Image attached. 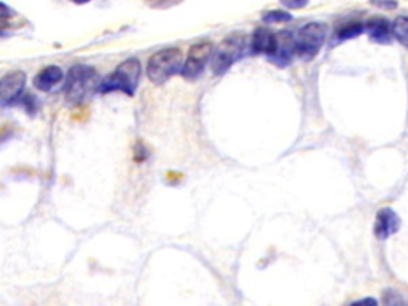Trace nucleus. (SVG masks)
<instances>
[{"mask_svg":"<svg viewBox=\"0 0 408 306\" xmlns=\"http://www.w3.org/2000/svg\"><path fill=\"white\" fill-rule=\"evenodd\" d=\"M141 63L136 58L126 59L125 63L118 65L117 70L107 75L97 86V91L108 93V91H123L125 94L133 96L136 93L139 79H141Z\"/></svg>","mask_w":408,"mask_h":306,"instance_id":"f257e3e1","label":"nucleus"},{"mask_svg":"<svg viewBox=\"0 0 408 306\" xmlns=\"http://www.w3.org/2000/svg\"><path fill=\"white\" fill-rule=\"evenodd\" d=\"M96 81L97 74L95 69L84 64L74 65L66 76L64 93L67 102L69 104H80L91 93V90L97 88Z\"/></svg>","mask_w":408,"mask_h":306,"instance_id":"f03ea898","label":"nucleus"},{"mask_svg":"<svg viewBox=\"0 0 408 306\" xmlns=\"http://www.w3.org/2000/svg\"><path fill=\"white\" fill-rule=\"evenodd\" d=\"M184 54L177 48H168L155 53L147 65V75L153 83L162 85L182 70Z\"/></svg>","mask_w":408,"mask_h":306,"instance_id":"7ed1b4c3","label":"nucleus"},{"mask_svg":"<svg viewBox=\"0 0 408 306\" xmlns=\"http://www.w3.org/2000/svg\"><path fill=\"white\" fill-rule=\"evenodd\" d=\"M246 53V37L242 34H231L215 48L213 53V68L214 75H224L237 59H241Z\"/></svg>","mask_w":408,"mask_h":306,"instance_id":"20e7f679","label":"nucleus"},{"mask_svg":"<svg viewBox=\"0 0 408 306\" xmlns=\"http://www.w3.org/2000/svg\"><path fill=\"white\" fill-rule=\"evenodd\" d=\"M327 37V28L322 23H309L300 29L295 39V53L303 61L316 58Z\"/></svg>","mask_w":408,"mask_h":306,"instance_id":"39448f33","label":"nucleus"},{"mask_svg":"<svg viewBox=\"0 0 408 306\" xmlns=\"http://www.w3.org/2000/svg\"><path fill=\"white\" fill-rule=\"evenodd\" d=\"M211 56H213V43L209 42H200L193 45L188 51L187 59H185V64L182 65V75L187 80H195L198 79L203 72L206 64L209 63Z\"/></svg>","mask_w":408,"mask_h":306,"instance_id":"423d86ee","label":"nucleus"},{"mask_svg":"<svg viewBox=\"0 0 408 306\" xmlns=\"http://www.w3.org/2000/svg\"><path fill=\"white\" fill-rule=\"evenodd\" d=\"M26 86V74L13 72L5 75L0 80V105L12 104L13 101L19 98Z\"/></svg>","mask_w":408,"mask_h":306,"instance_id":"0eeeda50","label":"nucleus"},{"mask_svg":"<svg viewBox=\"0 0 408 306\" xmlns=\"http://www.w3.org/2000/svg\"><path fill=\"white\" fill-rule=\"evenodd\" d=\"M293 53H295V39H292V34L286 32V30L278 32L276 48L275 53L270 56V59L284 68V65H289V63H291Z\"/></svg>","mask_w":408,"mask_h":306,"instance_id":"6e6552de","label":"nucleus"},{"mask_svg":"<svg viewBox=\"0 0 408 306\" xmlns=\"http://www.w3.org/2000/svg\"><path fill=\"white\" fill-rule=\"evenodd\" d=\"M400 228V218L397 214L392 211L389 207L381 209L376 216V222H375V234L380 239H386L389 238L391 234L397 233V229Z\"/></svg>","mask_w":408,"mask_h":306,"instance_id":"1a4fd4ad","label":"nucleus"},{"mask_svg":"<svg viewBox=\"0 0 408 306\" xmlns=\"http://www.w3.org/2000/svg\"><path fill=\"white\" fill-rule=\"evenodd\" d=\"M251 48L255 54H268L271 56L276 48V34L268 28L255 29L251 40Z\"/></svg>","mask_w":408,"mask_h":306,"instance_id":"9d476101","label":"nucleus"},{"mask_svg":"<svg viewBox=\"0 0 408 306\" xmlns=\"http://www.w3.org/2000/svg\"><path fill=\"white\" fill-rule=\"evenodd\" d=\"M364 30H367V34H369L371 40H375V42H378V43H389L391 42L392 26L386 18H381V17L370 18L369 21L365 23Z\"/></svg>","mask_w":408,"mask_h":306,"instance_id":"9b49d317","label":"nucleus"},{"mask_svg":"<svg viewBox=\"0 0 408 306\" xmlns=\"http://www.w3.org/2000/svg\"><path fill=\"white\" fill-rule=\"evenodd\" d=\"M61 80H63V70H61L58 65H48V68H45L42 72L35 76L34 85L35 88L48 91L53 88V86L58 85Z\"/></svg>","mask_w":408,"mask_h":306,"instance_id":"f8f14e48","label":"nucleus"},{"mask_svg":"<svg viewBox=\"0 0 408 306\" xmlns=\"http://www.w3.org/2000/svg\"><path fill=\"white\" fill-rule=\"evenodd\" d=\"M392 35L408 48V17H399L392 24Z\"/></svg>","mask_w":408,"mask_h":306,"instance_id":"ddd939ff","label":"nucleus"},{"mask_svg":"<svg viewBox=\"0 0 408 306\" xmlns=\"http://www.w3.org/2000/svg\"><path fill=\"white\" fill-rule=\"evenodd\" d=\"M364 32V24L360 23H349L342 26L337 30V39L338 40H348V39H354L358 37L359 34Z\"/></svg>","mask_w":408,"mask_h":306,"instance_id":"4468645a","label":"nucleus"},{"mask_svg":"<svg viewBox=\"0 0 408 306\" xmlns=\"http://www.w3.org/2000/svg\"><path fill=\"white\" fill-rule=\"evenodd\" d=\"M291 14L284 12H268L266 14H263V21L265 23H286L291 21Z\"/></svg>","mask_w":408,"mask_h":306,"instance_id":"2eb2a0df","label":"nucleus"},{"mask_svg":"<svg viewBox=\"0 0 408 306\" xmlns=\"http://www.w3.org/2000/svg\"><path fill=\"white\" fill-rule=\"evenodd\" d=\"M309 0H281V3L284 5L286 8H291V10H298V8H303L307 7Z\"/></svg>","mask_w":408,"mask_h":306,"instance_id":"dca6fc26","label":"nucleus"},{"mask_svg":"<svg viewBox=\"0 0 408 306\" xmlns=\"http://www.w3.org/2000/svg\"><path fill=\"white\" fill-rule=\"evenodd\" d=\"M371 5H375V7H380L383 10H394V8H397L396 0H371Z\"/></svg>","mask_w":408,"mask_h":306,"instance_id":"f3484780","label":"nucleus"},{"mask_svg":"<svg viewBox=\"0 0 408 306\" xmlns=\"http://www.w3.org/2000/svg\"><path fill=\"white\" fill-rule=\"evenodd\" d=\"M12 14H14V12L10 7H7L5 3H0V19H5L8 17H12Z\"/></svg>","mask_w":408,"mask_h":306,"instance_id":"a211bd4d","label":"nucleus"},{"mask_svg":"<svg viewBox=\"0 0 408 306\" xmlns=\"http://www.w3.org/2000/svg\"><path fill=\"white\" fill-rule=\"evenodd\" d=\"M358 303H370V305H376L378 302H376V300H373V298H365V300H360V302H358Z\"/></svg>","mask_w":408,"mask_h":306,"instance_id":"6ab92c4d","label":"nucleus"},{"mask_svg":"<svg viewBox=\"0 0 408 306\" xmlns=\"http://www.w3.org/2000/svg\"><path fill=\"white\" fill-rule=\"evenodd\" d=\"M72 2H75V3H86V2H90V0H72Z\"/></svg>","mask_w":408,"mask_h":306,"instance_id":"aec40b11","label":"nucleus"}]
</instances>
